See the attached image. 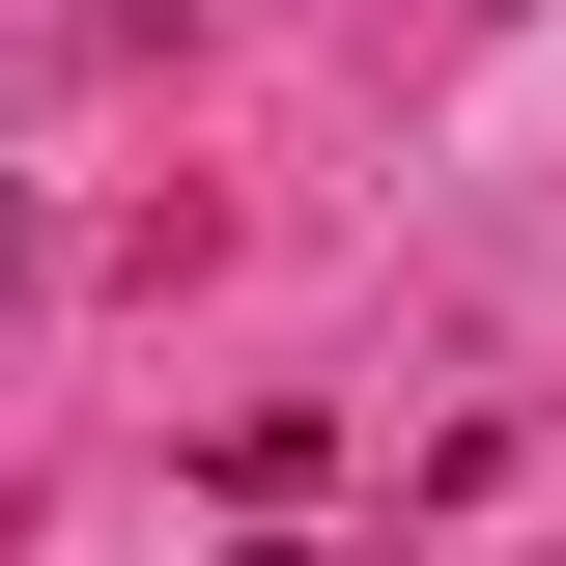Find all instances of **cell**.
Instances as JSON below:
<instances>
[{"label":"cell","mask_w":566,"mask_h":566,"mask_svg":"<svg viewBox=\"0 0 566 566\" xmlns=\"http://www.w3.org/2000/svg\"><path fill=\"white\" fill-rule=\"evenodd\" d=\"M227 566H312V538H227Z\"/></svg>","instance_id":"cell-2"},{"label":"cell","mask_w":566,"mask_h":566,"mask_svg":"<svg viewBox=\"0 0 566 566\" xmlns=\"http://www.w3.org/2000/svg\"><path fill=\"white\" fill-rule=\"evenodd\" d=\"M0 312H29V199H0Z\"/></svg>","instance_id":"cell-1"}]
</instances>
